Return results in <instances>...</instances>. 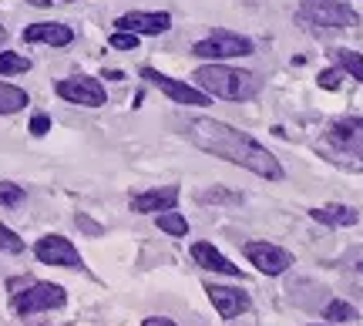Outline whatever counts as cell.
<instances>
[{"label": "cell", "instance_id": "9a60e30c", "mask_svg": "<svg viewBox=\"0 0 363 326\" xmlns=\"http://www.w3.org/2000/svg\"><path fill=\"white\" fill-rule=\"evenodd\" d=\"M192 259L199 262V266H206V269H212V273H222V276H242V269L239 266H233V259H225L219 249L212 246V242H195L192 246Z\"/></svg>", "mask_w": 363, "mask_h": 326}, {"label": "cell", "instance_id": "277c9868", "mask_svg": "<svg viewBox=\"0 0 363 326\" xmlns=\"http://www.w3.org/2000/svg\"><path fill=\"white\" fill-rule=\"evenodd\" d=\"M296 17L310 27H353L360 21L347 0H303Z\"/></svg>", "mask_w": 363, "mask_h": 326}, {"label": "cell", "instance_id": "8fae6325", "mask_svg": "<svg viewBox=\"0 0 363 326\" xmlns=\"http://www.w3.org/2000/svg\"><path fill=\"white\" fill-rule=\"evenodd\" d=\"M242 252H246V259L266 276H283L286 269L293 266V252L272 246V242H246Z\"/></svg>", "mask_w": 363, "mask_h": 326}, {"label": "cell", "instance_id": "2e32d148", "mask_svg": "<svg viewBox=\"0 0 363 326\" xmlns=\"http://www.w3.org/2000/svg\"><path fill=\"white\" fill-rule=\"evenodd\" d=\"M310 215L323 225H357L360 212L350 206H323V209H310Z\"/></svg>", "mask_w": 363, "mask_h": 326}, {"label": "cell", "instance_id": "83f0119b", "mask_svg": "<svg viewBox=\"0 0 363 326\" xmlns=\"http://www.w3.org/2000/svg\"><path fill=\"white\" fill-rule=\"evenodd\" d=\"M78 225L84 229V232H91V235H101V232H104L101 225H98V222H91L88 215H78Z\"/></svg>", "mask_w": 363, "mask_h": 326}, {"label": "cell", "instance_id": "ffe728a7", "mask_svg": "<svg viewBox=\"0 0 363 326\" xmlns=\"http://www.w3.org/2000/svg\"><path fill=\"white\" fill-rule=\"evenodd\" d=\"M27 71H30L27 57H21V54H13V51H0V78L4 74H27Z\"/></svg>", "mask_w": 363, "mask_h": 326}, {"label": "cell", "instance_id": "4fadbf2b", "mask_svg": "<svg viewBox=\"0 0 363 326\" xmlns=\"http://www.w3.org/2000/svg\"><path fill=\"white\" fill-rule=\"evenodd\" d=\"M179 206V185H165V189H148L142 196L131 198V212L148 215V212H169Z\"/></svg>", "mask_w": 363, "mask_h": 326}, {"label": "cell", "instance_id": "4316f807", "mask_svg": "<svg viewBox=\"0 0 363 326\" xmlns=\"http://www.w3.org/2000/svg\"><path fill=\"white\" fill-rule=\"evenodd\" d=\"M202 202H239L235 192H225V189H212V192H202Z\"/></svg>", "mask_w": 363, "mask_h": 326}, {"label": "cell", "instance_id": "484cf974", "mask_svg": "<svg viewBox=\"0 0 363 326\" xmlns=\"http://www.w3.org/2000/svg\"><path fill=\"white\" fill-rule=\"evenodd\" d=\"M48 131H51V118L38 111V115L30 118V135H34V138H44Z\"/></svg>", "mask_w": 363, "mask_h": 326}, {"label": "cell", "instance_id": "3957f363", "mask_svg": "<svg viewBox=\"0 0 363 326\" xmlns=\"http://www.w3.org/2000/svg\"><path fill=\"white\" fill-rule=\"evenodd\" d=\"M252 51H256V44L249 38H242V34H233V30H212L208 38L195 40V47H192L195 57L212 61V64L233 61V57H249Z\"/></svg>", "mask_w": 363, "mask_h": 326}, {"label": "cell", "instance_id": "44dd1931", "mask_svg": "<svg viewBox=\"0 0 363 326\" xmlns=\"http://www.w3.org/2000/svg\"><path fill=\"white\" fill-rule=\"evenodd\" d=\"M323 320H333V323H347V320H357V310H353L350 303L333 300V303H330V306L323 310Z\"/></svg>", "mask_w": 363, "mask_h": 326}, {"label": "cell", "instance_id": "5b68a950", "mask_svg": "<svg viewBox=\"0 0 363 326\" xmlns=\"http://www.w3.org/2000/svg\"><path fill=\"white\" fill-rule=\"evenodd\" d=\"M67 303V293L57 283H27L24 289L13 293V313L17 316H30V313H44V310H61Z\"/></svg>", "mask_w": 363, "mask_h": 326}, {"label": "cell", "instance_id": "7c38bea8", "mask_svg": "<svg viewBox=\"0 0 363 326\" xmlns=\"http://www.w3.org/2000/svg\"><path fill=\"white\" fill-rule=\"evenodd\" d=\"M208 300L212 306L219 310L222 320H235V316H242L249 310V296L242 289H233V286H206Z\"/></svg>", "mask_w": 363, "mask_h": 326}, {"label": "cell", "instance_id": "4dcf8cb0", "mask_svg": "<svg viewBox=\"0 0 363 326\" xmlns=\"http://www.w3.org/2000/svg\"><path fill=\"white\" fill-rule=\"evenodd\" d=\"M4 44H7V27L0 24V47H4Z\"/></svg>", "mask_w": 363, "mask_h": 326}, {"label": "cell", "instance_id": "8992f818", "mask_svg": "<svg viewBox=\"0 0 363 326\" xmlns=\"http://www.w3.org/2000/svg\"><path fill=\"white\" fill-rule=\"evenodd\" d=\"M54 91L61 94L65 101L81 108H101L108 105V91L101 88L98 78H88V74H74V78H61L54 84Z\"/></svg>", "mask_w": 363, "mask_h": 326}, {"label": "cell", "instance_id": "7a4b0ae2", "mask_svg": "<svg viewBox=\"0 0 363 326\" xmlns=\"http://www.w3.org/2000/svg\"><path fill=\"white\" fill-rule=\"evenodd\" d=\"M195 88H202L206 94H216V98H225V101H252L259 98L262 81L252 74V71H242V67H229V64H206L192 74Z\"/></svg>", "mask_w": 363, "mask_h": 326}, {"label": "cell", "instance_id": "e0dca14e", "mask_svg": "<svg viewBox=\"0 0 363 326\" xmlns=\"http://www.w3.org/2000/svg\"><path fill=\"white\" fill-rule=\"evenodd\" d=\"M27 101H30V94L24 88L0 81V115H17L21 108H27Z\"/></svg>", "mask_w": 363, "mask_h": 326}, {"label": "cell", "instance_id": "ac0fdd59", "mask_svg": "<svg viewBox=\"0 0 363 326\" xmlns=\"http://www.w3.org/2000/svg\"><path fill=\"white\" fill-rule=\"evenodd\" d=\"M158 229L162 232H169L175 235V239H182V235H189V222H185V215H179V212H158Z\"/></svg>", "mask_w": 363, "mask_h": 326}, {"label": "cell", "instance_id": "52a82bcc", "mask_svg": "<svg viewBox=\"0 0 363 326\" xmlns=\"http://www.w3.org/2000/svg\"><path fill=\"white\" fill-rule=\"evenodd\" d=\"M34 256H38L44 266H61V269H84V259H81V252L74 249L71 239L65 235H40L38 242H34Z\"/></svg>", "mask_w": 363, "mask_h": 326}, {"label": "cell", "instance_id": "1f68e13d", "mask_svg": "<svg viewBox=\"0 0 363 326\" xmlns=\"http://www.w3.org/2000/svg\"><path fill=\"white\" fill-rule=\"evenodd\" d=\"M357 269H360V273H363V262H360V266H357Z\"/></svg>", "mask_w": 363, "mask_h": 326}, {"label": "cell", "instance_id": "603a6c76", "mask_svg": "<svg viewBox=\"0 0 363 326\" xmlns=\"http://www.w3.org/2000/svg\"><path fill=\"white\" fill-rule=\"evenodd\" d=\"M0 249L4 252H24V239L13 232V229H7L4 222H0Z\"/></svg>", "mask_w": 363, "mask_h": 326}, {"label": "cell", "instance_id": "d4e9b609", "mask_svg": "<svg viewBox=\"0 0 363 326\" xmlns=\"http://www.w3.org/2000/svg\"><path fill=\"white\" fill-rule=\"evenodd\" d=\"M340 81H343V74H340L337 67H326V71H320V78H316V84L323 88V91H337Z\"/></svg>", "mask_w": 363, "mask_h": 326}, {"label": "cell", "instance_id": "f546056e", "mask_svg": "<svg viewBox=\"0 0 363 326\" xmlns=\"http://www.w3.org/2000/svg\"><path fill=\"white\" fill-rule=\"evenodd\" d=\"M104 78H108V81H121L125 74H121V71H104Z\"/></svg>", "mask_w": 363, "mask_h": 326}, {"label": "cell", "instance_id": "6da1fadb", "mask_svg": "<svg viewBox=\"0 0 363 326\" xmlns=\"http://www.w3.org/2000/svg\"><path fill=\"white\" fill-rule=\"evenodd\" d=\"M189 138L195 142V148H202L206 155H216L222 162H233L239 169L252 172L259 179H269V182H279L286 172L279 165V158L272 155L269 148H262L252 135L233 128L225 121H216V118H195L189 121Z\"/></svg>", "mask_w": 363, "mask_h": 326}, {"label": "cell", "instance_id": "9c48e42d", "mask_svg": "<svg viewBox=\"0 0 363 326\" xmlns=\"http://www.w3.org/2000/svg\"><path fill=\"white\" fill-rule=\"evenodd\" d=\"M326 145H333L340 155L357 158V162L363 165V118L350 115V118L333 121L330 131H326Z\"/></svg>", "mask_w": 363, "mask_h": 326}, {"label": "cell", "instance_id": "d6986e66", "mask_svg": "<svg viewBox=\"0 0 363 326\" xmlns=\"http://www.w3.org/2000/svg\"><path fill=\"white\" fill-rule=\"evenodd\" d=\"M333 57H337V64L350 74V78L363 81V54L357 51H347V47H340V51H333Z\"/></svg>", "mask_w": 363, "mask_h": 326}, {"label": "cell", "instance_id": "ba28073f", "mask_svg": "<svg viewBox=\"0 0 363 326\" xmlns=\"http://www.w3.org/2000/svg\"><path fill=\"white\" fill-rule=\"evenodd\" d=\"M142 78L148 81V84H155L162 94H169L175 105H189V108L208 105V94L202 91V88H195V84H185V81H175V78H169V74L155 71V67H142Z\"/></svg>", "mask_w": 363, "mask_h": 326}, {"label": "cell", "instance_id": "5bb4252c", "mask_svg": "<svg viewBox=\"0 0 363 326\" xmlns=\"http://www.w3.org/2000/svg\"><path fill=\"white\" fill-rule=\"evenodd\" d=\"M27 44H51V47H67L74 40V30L61 21H44V24H30L24 30Z\"/></svg>", "mask_w": 363, "mask_h": 326}, {"label": "cell", "instance_id": "30bf717a", "mask_svg": "<svg viewBox=\"0 0 363 326\" xmlns=\"http://www.w3.org/2000/svg\"><path fill=\"white\" fill-rule=\"evenodd\" d=\"M172 27V13L165 11H128L115 21V30H128V34H138V38H158Z\"/></svg>", "mask_w": 363, "mask_h": 326}, {"label": "cell", "instance_id": "7402d4cb", "mask_svg": "<svg viewBox=\"0 0 363 326\" xmlns=\"http://www.w3.org/2000/svg\"><path fill=\"white\" fill-rule=\"evenodd\" d=\"M27 198V192L21 189V185L13 182H0V206H7V209H13V206H21Z\"/></svg>", "mask_w": 363, "mask_h": 326}, {"label": "cell", "instance_id": "f1b7e54d", "mask_svg": "<svg viewBox=\"0 0 363 326\" xmlns=\"http://www.w3.org/2000/svg\"><path fill=\"white\" fill-rule=\"evenodd\" d=\"M142 326H179V323L169 320V316H148V320H142Z\"/></svg>", "mask_w": 363, "mask_h": 326}, {"label": "cell", "instance_id": "cb8c5ba5", "mask_svg": "<svg viewBox=\"0 0 363 326\" xmlns=\"http://www.w3.org/2000/svg\"><path fill=\"white\" fill-rule=\"evenodd\" d=\"M111 47H115V51H135V47H138V34L115 30V34H111Z\"/></svg>", "mask_w": 363, "mask_h": 326}]
</instances>
